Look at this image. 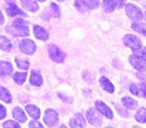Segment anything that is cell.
Segmentation results:
<instances>
[{
  "mask_svg": "<svg viewBox=\"0 0 146 128\" xmlns=\"http://www.w3.org/2000/svg\"><path fill=\"white\" fill-rule=\"evenodd\" d=\"M29 82L34 86H40L43 83V79L41 74L37 70H32L29 78Z\"/></svg>",
  "mask_w": 146,
  "mask_h": 128,
  "instance_id": "cell-14",
  "label": "cell"
},
{
  "mask_svg": "<svg viewBox=\"0 0 146 128\" xmlns=\"http://www.w3.org/2000/svg\"><path fill=\"white\" fill-rule=\"evenodd\" d=\"M132 29L135 32H138L140 34L146 36V26L143 23H134L132 25Z\"/></svg>",
  "mask_w": 146,
  "mask_h": 128,
  "instance_id": "cell-27",
  "label": "cell"
},
{
  "mask_svg": "<svg viewBox=\"0 0 146 128\" xmlns=\"http://www.w3.org/2000/svg\"><path fill=\"white\" fill-rule=\"evenodd\" d=\"M15 62L17 63V67L22 70H27L29 67V62L27 60H19L18 59H16Z\"/></svg>",
  "mask_w": 146,
  "mask_h": 128,
  "instance_id": "cell-30",
  "label": "cell"
},
{
  "mask_svg": "<svg viewBox=\"0 0 146 128\" xmlns=\"http://www.w3.org/2000/svg\"><path fill=\"white\" fill-rule=\"evenodd\" d=\"M117 7L116 0H103L102 2V9L107 13H111Z\"/></svg>",
  "mask_w": 146,
  "mask_h": 128,
  "instance_id": "cell-18",
  "label": "cell"
},
{
  "mask_svg": "<svg viewBox=\"0 0 146 128\" xmlns=\"http://www.w3.org/2000/svg\"><path fill=\"white\" fill-rule=\"evenodd\" d=\"M5 30L7 33L15 36L25 37V36H28L29 35V27L25 25H8L5 27Z\"/></svg>",
  "mask_w": 146,
  "mask_h": 128,
  "instance_id": "cell-1",
  "label": "cell"
},
{
  "mask_svg": "<svg viewBox=\"0 0 146 128\" xmlns=\"http://www.w3.org/2000/svg\"><path fill=\"white\" fill-rule=\"evenodd\" d=\"M123 44L132 50H136L142 47L141 40L133 34H127L123 37Z\"/></svg>",
  "mask_w": 146,
  "mask_h": 128,
  "instance_id": "cell-5",
  "label": "cell"
},
{
  "mask_svg": "<svg viewBox=\"0 0 146 128\" xmlns=\"http://www.w3.org/2000/svg\"><path fill=\"white\" fill-rule=\"evenodd\" d=\"M3 127L5 128H21L20 125L13 120H8L4 122Z\"/></svg>",
  "mask_w": 146,
  "mask_h": 128,
  "instance_id": "cell-31",
  "label": "cell"
},
{
  "mask_svg": "<svg viewBox=\"0 0 146 128\" xmlns=\"http://www.w3.org/2000/svg\"><path fill=\"white\" fill-rule=\"evenodd\" d=\"M115 106L117 112H118V113L120 114L121 116H123V117L128 116L129 113H128V112L126 110V109H125L124 108H123L121 106H120V105H115Z\"/></svg>",
  "mask_w": 146,
  "mask_h": 128,
  "instance_id": "cell-33",
  "label": "cell"
},
{
  "mask_svg": "<svg viewBox=\"0 0 146 128\" xmlns=\"http://www.w3.org/2000/svg\"><path fill=\"white\" fill-rule=\"evenodd\" d=\"M130 91L135 96L146 98V83H133L130 85Z\"/></svg>",
  "mask_w": 146,
  "mask_h": 128,
  "instance_id": "cell-9",
  "label": "cell"
},
{
  "mask_svg": "<svg viewBox=\"0 0 146 128\" xmlns=\"http://www.w3.org/2000/svg\"><path fill=\"white\" fill-rule=\"evenodd\" d=\"M133 128H140V127H137V126H136V127H133Z\"/></svg>",
  "mask_w": 146,
  "mask_h": 128,
  "instance_id": "cell-42",
  "label": "cell"
},
{
  "mask_svg": "<svg viewBox=\"0 0 146 128\" xmlns=\"http://www.w3.org/2000/svg\"><path fill=\"white\" fill-rule=\"evenodd\" d=\"M59 128H67V127H66L64 126V125H61V126H60Z\"/></svg>",
  "mask_w": 146,
  "mask_h": 128,
  "instance_id": "cell-39",
  "label": "cell"
},
{
  "mask_svg": "<svg viewBox=\"0 0 146 128\" xmlns=\"http://www.w3.org/2000/svg\"><path fill=\"white\" fill-rule=\"evenodd\" d=\"M7 115V110H6V108L0 104V120L6 117Z\"/></svg>",
  "mask_w": 146,
  "mask_h": 128,
  "instance_id": "cell-35",
  "label": "cell"
},
{
  "mask_svg": "<svg viewBox=\"0 0 146 128\" xmlns=\"http://www.w3.org/2000/svg\"><path fill=\"white\" fill-rule=\"evenodd\" d=\"M133 52L134 53L133 54H136V55L140 56V57H143V58L146 60V47H141V48L138 49V50H133Z\"/></svg>",
  "mask_w": 146,
  "mask_h": 128,
  "instance_id": "cell-32",
  "label": "cell"
},
{
  "mask_svg": "<svg viewBox=\"0 0 146 128\" xmlns=\"http://www.w3.org/2000/svg\"><path fill=\"white\" fill-rule=\"evenodd\" d=\"M27 22H25L22 19H17L14 21L13 24L14 25H25V24H27Z\"/></svg>",
  "mask_w": 146,
  "mask_h": 128,
  "instance_id": "cell-36",
  "label": "cell"
},
{
  "mask_svg": "<svg viewBox=\"0 0 146 128\" xmlns=\"http://www.w3.org/2000/svg\"><path fill=\"white\" fill-rule=\"evenodd\" d=\"M29 128H44L40 122L36 120H32L29 124Z\"/></svg>",
  "mask_w": 146,
  "mask_h": 128,
  "instance_id": "cell-34",
  "label": "cell"
},
{
  "mask_svg": "<svg viewBox=\"0 0 146 128\" xmlns=\"http://www.w3.org/2000/svg\"><path fill=\"white\" fill-rule=\"evenodd\" d=\"M125 0H118V7L120 9H121L123 7V5H125Z\"/></svg>",
  "mask_w": 146,
  "mask_h": 128,
  "instance_id": "cell-38",
  "label": "cell"
},
{
  "mask_svg": "<svg viewBox=\"0 0 146 128\" xmlns=\"http://www.w3.org/2000/svg\"><path fill=\"white\" fill-rule=\"evenodd\" d=\"M37 1H39V2H45L46 0H37Z\"/></svg>",
  "mask_w": 146,
  "mask_h": 128,
  "instance_id": "cell-40",
  "label": "cell"
},
{
  "mask_svg": "<svg viewBox=\"0 0 146 128\" xmlns=\"http://www.w3.org/2000/svg\"><path fill=\"white\" fill-rule=\"evenodd\" d=\"M89 9H95L99 7L100 0H83Z\"/></svg>",
  "mask_w": 146,
  "mask_h": 128,
  "instance_id": "cell-28",
  "label": "cell"
},
{
  "mask_svg": "<svg viewBox=\"0 0 146 128\" xmlns=\"http://www.w3.org/2000/svg\"><path fill=\"white\" fill-rule=\"evenodd\" d=\"M123 105L130 109H135L137 107V102L133 98L125 97L121 99Z\"/></svg>",
  "mask_w": 146,
  "mask_h": 128,
  "instance_id": "cell-23",
  "label": "cell"
},
{
  "mask_svg": "<svg viewBox=\"0 0 146 128\" xmlns=\"http://www.w3.org/2000/svg\"><path fill=\"white\" fill-rule=\"evenodd\" d=\"M0 99L6 103H10L12 102V95L7 89L4 87L0 86Z\"/></svg>",
  "mask_w": 146,
  "mask_h": 128,
  "instance_id": "cell-21",
  "label": "cell"
},
{
  "mask_svg": "<svg viewBox=\"0 0 146 128\" xmlns=\"http://www.w3.org/2000/svg\"><path fill=\"white\" fill-rule=\"evenodd\" d=\"M6 12L7 14L10 17H15L17 16V15H21V16L24 17L27 16L14 2H8L7 5Z\"/></svg>",
  "mask_w": 146,
  "mask_h": 128,
  "instance_id": "cell-12",
  "label": "cell"
},
{
  "mask_svg": "<svg viewBox=\"0 0 146 128\" xmlns=\"http://www.w3.org/2000/svg\"><path fill=\"white\" fill-rule=\"evenodd\" d=\"M57 1H58V2H64L65 0H57Z\"/></svg>",
  "mask_w": 146,
  "mask_h": 128,
  "instance_id": "cell-41",
  "label": "cell"
},
{
  "mask_svg": "<svg viewBox=\"0 0 146 128\" xmlns=\"http://www.w3.org/2000/svg\"><path fill=\"white\" fill-rule=\"evenodd\" d=\"M44 122L49 127H53L59 123V116L57 112L52 109H48L44 112Z\"/></svg>",
  "mask_w": 146,
  "mask_h": 128,
  "instance_id": "cell-4",
  "label": "cell"
},
{
  "mask_svg": "<svg viewBox=\"0 0 146 128\" xmlns=\"http://www.w3.org/2000/svg\"><path fill=\"white\" fill-rule=\"evenodd\" d=\"M86 117L88 120L89 121L91 125H94L95 127H99L102 123V118L99 112H98V109L92 107L88 110L86 114Z\"/></svg>",
  "mask_w": 146,
  "mask_h": 128,
  "instance_id": "cell-7",
  "label": "cell"
},
{
  "mask_svg": "<svg viewBox=\"0 0 146 128\" xmlns=\"http://www.w3.org/2000/svg\"><path fill=\"white\" fill-rule=\"evenodd\" d=\"M145 21H146V12H145Z\"/></svg>",
  "mask_w": 146,
  "mask_h": 128,
  "instance_id": "cell-43",
  "label": "cell"
},
{
  "mask_svg": "<svg viewBox=\"0 0 146 128\" xmlns=\"http://www.w3.org/2000/svg\"><path fill=\"white\" fill-rule=\"evenodd\" d=\"M129 61L134 68L138 71L146 72V60L140 56L133 54L129 57Z\"/></svg>",
  "mask_w": 146,
  "mask_h": 128,
  "instance_id": "cell-6",
  "label": "cell"
},
{
  "mask_svg": "<svg viewBox=\"0 0 146 128\" xmlns=\"http://www.w3.org/2000/svg\"><path fill=\"white\" fill-rule=\"evenodd\" d=\"M12 115L15 119H17L19 122H22V123L27 120V117L25 112L19 107H16L14 108L13 110H12Z\"/></svg>",
  "mask_w": 146,
  "mask_h": 128,
  "instance_id": "cell-17",
  "label": "cell"
},
{
  "mask_svg": "<svg viewBox=\"0 0 146 128\" xmlns=\"http://www.w3.org/2000/svg\"><path fill=\"white\" fill-rule=\"evenodd\" d=\"M135 118L140 123H146V109L144 107L140 108L135 114Z\"/></svg>",
  "mask_w": 146,
  "mask_h": 128,
  "instance_id": "cell-24",
  "label": "cell"
},
{
  "mask_svg": "<svg viewBox=\"0 0 146 128\" xmlns=\"http://www.w3.org/2000/svg\"><path fill=\"white\" fill-rule=\"evenodd\" d=\"M50 15L54 17H59L60 15V9L55 3H52L50 5Z\"/></svg>",
  "mask_w": 146,
  "mask_h": 128,
  "instance_id": "cell-29",
  "label": "cell"
},
{
  "mask_svg": "<svg viewBox=\"0 0 146 128\" xmlns=\"http://www.w3.org/2000/svg\"><path fill=\"white\" fill-rule=\"evenodd\" d=\"M100 83L101 87L102 88V89L105 90L106 92H109L110 94L114 92L115 88L113 86V84L105 77H102L100 79Z\"/></svg>",
  "mask_w": 146,
  "mask_h": 128,
  "instance_id": "cell-19",
  "label": "cell"
},
{
  "mask_svg": "<svg viewBox=\"0 0 146 128\" xmlns=\"http://www.w3.org/2000/svg\"><path fill=\"white\" fill-rule=\"evenodd\" d=\"M33 33L35 37L37 38L38 39H40V40L45 41L49 38L48 32L46 31V29H44L42 27L40 26V25H34Z\"/></svg>",
  "mask_w": 146,
  "mask_h": 128,
  "instance_id": "cell-13",
  "label": "cell"
},
{
  "mask_svg": "<svg viewBox=\"0 0 146 128\" xmlns=\"http://www.w3.org/2000/svg\"><path fill=\"white\" fill-rule=\"evenodd\" d=\"M48 52L50 58L52 61L55 62H62L64 61V58L66 57V54L62 52V50L57 47L56 45L52 44H50L48 45Z\"/></svg>",
  "mask_w": 146,
  "mask_h": 128,
  "instance_id": "cell-3",
  "label": "cell"
},
{
  "mask_svg": "<svg viewBox=\"0 0 146 128\" xmlns=\"http://www.w3.org/2000/svg\"><path fill=\"white\" fill-rule=\"evenodd\" d=\"M21 5L24 9L35 12L39 9V6L35 0H20Z\"/></svg>",
  "mask_w": 146,
  "mask_h": 128,
  "instance_id": "cell-15",
  "label": "cell"
},
{
  "mask_svg": "<svg viewBox=\"0 0 146 128\" xmlns=\"http://www.w3.org/2000/svg\"><path fill=\"white\" fill-rule=\"evenodd\" d=\"M4 23H5V17H4L2 12L0 10V25H3Z\"/></svg>",
  "mask_w": 146,
  "mask_h": 128,
  "instance_id": "cell-37",
  "label": "cell"
},
{
  "mask_svg": "<svg viewBox=\"0 0 146 128\" xmlns=\"http://www.w3.org/2000/svg\"><path fill=\"white\" fill-rule=\"evenodd\" d=\"M19 48L22 52L25 54L31 55L34 54L36 51V44L31 39H23L19 43Z\"/></svg>",
  "mask_w": 146,
  "mask_h": 128,
  "instance_id": "cell-8",
  "label": "cell"
},
{
  "mask_svg": "<svg viewBox=\"0 0 146 128\" xmlns=\"http://www.w3.org/2000/svg\"><path fill=\"white\" fill-rule=\"evenodd\" d=\"M105 128H113V127H105Z\"/></svg>",
  "mask_w": 146,
  "mask_h": 128,
  "instance_id": "cell-44",
  "label": "cell"
},
{
  "mask_svg": "<svg viewBox=\"0 0 146 128\" xmlns=\"http://www.w3.org/2000/svg\"><path fill=\"white\" fill-rule=\"evenodd\" d=\"M13 67L9 62L0 61V76L9 75L12 72Z\"/></svg>",
  "mask_w": 146,
  "mask_h": 128,
  "instance_id": "cell-16",
  "label": "cell"
},
{
  "mask_svg": "<svg viewBox=\"0 0 146 128\" xmlns=\"http://www.w3.org/2000/svg\"><path fill=\"white\" fill-rule=\"evenodd\" d=\"M69 125L72 128H85L86 122L82 114L77 113L70 119Z\"/></svg>",
  "mask_w": 146,
  "mask_h": 128,
  "instance_id": "cell-10",
  "label": "cell"
},
{
  "mask_svg": "<svg viewBox=\"0 0 146 128\" xmlns=\"http://www.w3.org/2000/svg\"><path fill=\"white\" fill-rule=\"evenodd\" d=\"M75 8L79 11L82 14L86 13L87 12H88L89 9L88 8V7L86 6L85 3L84 2L83 0H75V3H74Z\"/></svg>",
  "mask_w": 146,
  "mask_h": 128,
  "instance_id": "cell-26",
  "label": "cell"
},
{
  "mask_svg": "<svg viewBox=\"0 0 146 128\" xmlns=\"http://www.w3.org/2000/svg\"><path fill=\"white\" fill-rule=\"evenodd\" d=\"M27 112L34 119H39L40 117V110L35 105H27L25 107Z\"/></svg>",
  "mask_w": 146,
  "mask_h": 128,
  "instance_id": "cell-20",
  "label": "cell"
},
{
  "mask_svg": "<svg viewBox=\"0 0 146 128\" xmlns=\"http://www.w3.org/2000/svg\"><path fill=\"white\" fill-rule=\"evenodd\" d=\"M27 76V72H17L13 75V79L17 84L21 85L25 82Z\"/></svg>",
  "mask_w": 146,
  "mask_h": 128,
  "instance_id": "cell-25",
  "label": "cell"
},
{
  "mask_svg": "<svg viewBox=\"0 0 146 128\" xmlns=\"http://www.w3.org/2000/svg\"><path fill=\"white\" fill-rule=\"evenodd\" d=\"M95 106L96 109H98V112H100L102 115L105 116L109 119H112L113 117V112L111 109L107 105H105L102 101L98 100L95 102Z\"/></svg>",
  "mask_w": 146,
  "mask_h": 128,
  "instance_id": "cell-11",
  "label": "cell"
},
{
  "mask_svg": "<svg viewBox=\"0 0 146 128\" xmlns=\"http://www.w3.org/2000/svg\"><path fill=\"white\" fill-rule=\"evenodd\" d=\"M0 49L5 52L12 50V44L9 39L4 36H0Z\"/></svg>",
  "mask_w": 146,
  "mask_h": 128,
  "instance_id": "cell-22",
  "label": "cell"
},
{
  "mask_svg": "<svg viewBox=\"0 0 146 128\" xmlns=\"http://www.w3.org/2000/svg\"><path fill=\"white\" fill-rule=\"evenodd\" d=\"M125 12L127 17L131 20L140 22L143 19V14L141 9L133 4H127L125 7Z\"/></svg>",
  "mask_w": 146,
  "mask_h": 128,
  "instance_id": "cell-2",
  "label": "cell"
}]
</instances>
